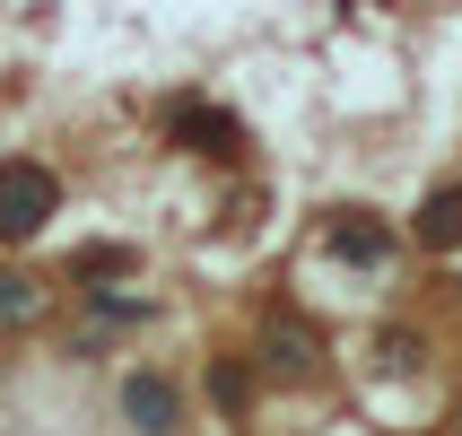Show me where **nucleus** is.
<instances>
[{
    "mask_svg": "<svg viewBox=\"0 0 462 436\" xmlns=\"http://www.w3.org/2000/svg\"><path fill=\"white\" fill-rule=\"evenodd\" d=\"M61 218V175L44 157H0V245H35Z\"/></svg>",
    "mask_w": 462,
    "mask_h": 436,
    "instance_id": "obj_1",
    "label": "nucleus"
},
{
    "mask_svg": "<svg viewBox=\"0 0 462 436\" xmlns=\"http://www.w3.org/2000/svg\"><path fill=\"white\" fill-rule=\"evenodd\" d=\"M157 131H166V149L183 157H245V123H236L227 105H209L201 88H183V97H166V114H157Z\"/></svg>",
    "mask_w": 462,
    "mask_h": 436,
    "instance_id": "obj_2",
    "label": "nucleus"
},
{
    "mask_svg": "<svg viewBox=\"0 0 462 436\" xmlns=\"http://www.w3.org/2000/svg\"><path fill=\"white\" fill-rule=\"evenodd\" d=\"M114 402H123V419H131L140 436H175V428H183V385L166 376V366H131Z\"/></svg>",
    "mask_w": 462,
    "mask_h": 436,
    "instance_id": "obj_3",
    "label": "nucleus"
},
{
    "mask_svg": "<svg viewBox=\"0 0 462 436\" xmlns=\"http://www.w3.org/2000/svg\"><path fill=\"white\" fill-rule=\"evenodd\" d=\"M323 245H332L340 262H358V271H384V262H393V227L375 218V209H332Z\"/></svg>",
    "mask_w": 462,
    "mask_h": 436,
    "instance_id": "obj_4",
    "label": "nucleus"
},
{
    "mask_svg": "<svg viewBox=\"0 0 462 436\" xmlns=\"http://www.w3.org/2000/svg\"><path fill=\"white\" fill-rule=\"evenodd\" d=\"M411 236H419V254H454L462 245V183H437V192L411 209Z\"/></svg>",
    "mask_w": 462,
    "mask_h": 436,
    "instance_id": "obj_5",
    "label": "nucleus"
},
{
    "mask_svg": "<svg viewBox=\"0 0 462 436\" xmlns=\"http://www.w3.org/2000/svg\"><path fill=\"white\" fill-rule=\"evenodd\" d=\"M79 306H88V323H97V332H140V323H149V297H140V288H79Z\"/></svg>",
    "mask_w": 462,
    "mask_h": 436,
    "instance_id": "obj_6",
    "label": "nucleus"
},
{
    "mask_svg": "<svg viewBox=\"0 0 462 436\" xmlns=\"http://www.w3.org/2000/svg\"><path fill=\"white\" fill-rule=\"evenodd\" d=\"M201 385H209V411H218V419H245V411H254V366H245V358H209Z\"/></svg>",
    "mask_w": 462,
    "mask_h": 436,
    "instance_id": "obj_7",
    "label": "nucleus"
},
{
    "mask_svg": "<svg viewBox=\"0 0 462 436\" xmlns=\"http://www.w3.org/2000/svg\"><path fill=\"white\" fill-rule=\"evenodd\" d=\"M262 366H271V376H280V366H288V376H306V366H314V332L297 323V314H280V323L262 332Z\"/></svg>",
    "mask_w": 462,
    "mask_h": 436,
    "instance_id": "obj_8",
    "label": "nucleus"
},
{
    "mask_svg": "<svg viewBox=\"0 0 462 436\" xmlns=\"http://www.w3.org/2000/svg\"><path fill=\"white\" fill-rule=\"evenodd\" d=\"M35 314H44V280H26L18 262H0V332H18Z\"/></svg>",
    "mask_w": 462,
    "mask_h": 436,
    "instance_id": "obj_9",
    "label": "nucleus"
},
{
    "mask_svg": "<svg viewBox=\"0 0 462 436\" xmlns=\"http://www.w3.org/2000/svg\"><path fill=\"white\" fill-rule=\"evenodd\" d=\"M0 376H9V358H0Z\"/></svg>",
    "mask_w": 462,
    "mask_h": 436,
    "instance_id": "obj_10",
    "label": "nucleus"
}]
</instances>
